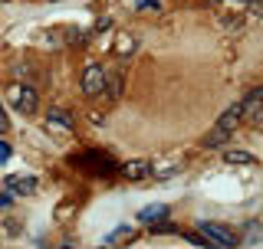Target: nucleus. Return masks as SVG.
<instances>
[{"instance_id": "9", "label": "nucleus", "mask_w": 263, "mask_h": 249, "mask_svg": "<svg viewBox=\"0 0 263 249\" xmlns=\"http://www.w3.org/2000/svg\"><path fill=\"white\" fill-rule=\"evenodd\" d=\"M148 171H152V164H148V161H128V164H122V174H125L128 180H142Z\"/></svg>"}, {"instance_id": "1", "label": "nucleus", "mask_w": 263, "mask_h": 249, "mask_svg": "<svg viewBox=\"0 0 263 249\" xmlns=\"http://www.w3.org/2000/svg\"><path fill=\"white\" fill-rule=\"evenodd\" d=\"M197 233L204 236V243H208V246H217V249H234L237 246V236L230 233L227 226H220V223L201 220V223H197Z\"/></svg>"}, {"instance_id": "18", "label": "nucleus", "mask_w": 263, "mask_h": 249, "mask_svg": "<svg viewBox=\"0 0 263 249\" xmlns=\"http://www.w3.org/2000/svg\"><path fill=\"white\" fill-rule=\"evenodd\" d=\"M7 128H10V121H7V112H4V109H0V135H4V131H7Z\"/></svg>"}, {"instance_id": "15", "label": "nucleus", "mask_w": 263, "mask_h": 249, "mask_svg": "<svg viewBox=\"0 0 263 249\" xmlns=\"http://www.w3.org/2000/svg\"><path fill=\"white\" fill-rule=\"evenodd\" d=\"M132 49H135V39L122 36V39H119V49H115V53H119V56H125V53H132Z\"/></svg>"}, {"instance_id": "16", "label": "nucleus", "mask_w": 263, "mask_h": 249, "mask_svg": "<svg viewBox=\"0 0 263 249\" xmlns=\"http://www.w3.org/2000/svg\"><path fill=\"white\" fill-rule=\"evenodd\" d=\"M10 200H13L10 190H0V210H7V206H10Z\"/></svg>"}, {"instance_id": "5", "label": "nucleus", "mask_w": 263, "mask_h": 249, "mask_svg": "<svg viewBox=\"0 0 263 249\" xmlns=\"http://www.w3.org/2000/svg\"><path fill=\"white\" fill-rule=\"evenodd\" d=\"M10 98H13V105L23 115H33V112H36V89H33V86H16L13 92H10Z\"/></svg>"}, {"instance_id": "20", "label": "nucleus", "mask_w": 263, "mask_h": 249, "mask_svg": "<svg viewBox=\"0 0 263 249\" xmlns=\"http://www.w3.org/2000/svg\"><path fill=\"white\" fill-rule=\"evenodd\" d=\"M142 7H158V0H138Z\"/></svg>"}, {"instance_id": "19", "label": "nucleus", "mask_w": 263, "mask_h": 249, "mask_svg": "<svg viewBox=\"0 0 263 249\" xmlns=\"http://www.w3.org/2000/svg\"><path fill=\"white\" fill-rule=\"evenodd\" d=\"M230 4H237V7H250L253 0H230Z\"/></svg>"}, {"instance_id": "2", "label": "nucleus", "mask_w": 263, "mask_h": 249, "mask_svg": "<svg viewBox=\"0 0 263 249\" xmlns=\"http://www.w3.org/2000/svg\"><path fill=\"white\" fill-rule=\"evenodd\" d=\"M72 164H76V168H82V171H89V174H96V177H102V174L115 171V161H112V157H105L102 151L79 154V157H72Z\"/></svg>"}, {"instance_id": "10", "label": "nucleus", "mask_w": 263, "mask_h": 249, "mask_svg": "<svg viewBox=\"0 0 263 249\" xmlns=\"http://www.w3.org/2000/svg\"><path fill=\"white\" fill-rule=\"evenodd\" d=\"M227 138H230V131L214 128V131H208V135L201 138V148H220V144H227Z\"/></svg>"}, {"instance_id": "7", "label": "nucleus", "mask_w": 263, "mask_h": 249, "mask_svg": "<svg viewBox=\"0 0 263 249\" xmlns=\"http://www.w3.org/2000/svg\"><path fill=\"white\" fill-rule=\"evenodd\" d=\"M240 121H243V109H240V102H234V105H230V109H227V112L217 118V128H224V131H234Z\"/></svg>"}, {"instance_id": "13", "label": "nucleus", "mask_w": 263, "mask_h": 249, "mask_svg": "<svg viewBox=\"0 0 263 249\" xmlns=\"http://www.w3.org/2000/svg\"><path fill=\"white\" fill-rule=\"evenodd\" d=\"M224 161L227 164H253V154H247V151H227Z\"/></svg>"}, {"instance_id": "3", "label": "nucleus", "mask_w": 263, "mask_h": 249, "mask_svg": "<svg viewBox=\"0 0 263 249\" xmlns=\"http://www.w3.org/2000/svg\"><path fill=\"white\" fill-rule=\"evenodd\" d=\"M102 86H105V69L102 66H86V72H82V95L86 98H96L102 95Z\"/></svg>"}, {"instance_id": "21", "label": "nucleus", "mask_w": 263, "mask_h": 249, "mask_svg": "<svg viewBox=\"0 0 263 249\" xmlns=\"http://www.w3.org/2000/svg\"><path fill=\"white\" fill-rule=\"evenodd\" d=\"M208 4H220V0H208Z\"/></svg>"}, {"instance_id": "11", "label": "nucleus", "mask_w": 263, "mask_h": 249, "mask_svg": "<svg viewBox=\"0 0 263 249\" xmlns=\"http://www.w3.org/2000/svg\"><path fill=\"white\" fill-rule=\"evenodd\" d=\"M164 217H168V206H145V210L142 213H138V220H142V223H152V220H164Z\"/></svg>"}, {"instance_id": "4", "label": "nucleus", "mask_w": 263, "mask_h": 249, "mask_svg": "<svg viewBox=\"0 0 263 249\" xmlns=\"http://www.w3.org/2000/svg\"><path fill=\"white\" fill-rule=\"evenodd\" d=\"M240 109H243V118L247 121L260 125L263 121V89H253V92L240 102Z\"/></svg>"}, {"instance_id": "14", "label": "nucleus", "mask_w": 263, "mask_h": 249, "mask_svg": "<svg viewBox=\"0 0 263 249\" xmlns=\"http://www.w3.org/2000/svg\"><path fill=\"white\" fill-rule=\"evenodd\" d=\"M128 236H135V233H132V226H122L119 233H112L109 239H105V243H122V239H128Z\"/></svg>"}, {"instance_id": "6", "label": "nucleus", "mask_w": 263, "mask_h": 249, "mask_svg": "<svg viewBox=\"0 0 263 249\" xmlns=\"http://www.w3.org/2000/svg\"><path fill=\"white\" fill-rule=\"evenodd\" d=\"M7 190L10 194H36V177H16V174H10L7 177Z\"/></svg>"}, {"instance_id": "8", "label": "nucleus", "mask_w": 263, "mask_h": 249, "mask_svg": "<svg viewBox=\"0 0 263 249\" xmlns=\"http://www.w3.org/2000/svg\"><path fill=\"white\" fill-rule=\"evenodd\" d=\"M102 92H105V102H115V98L122 95V72H119V69H115V72L105 69V86H102Z\"/></svg>"}, {"instance_id": "12", "label": "nucleus", "mask_w": 263, "mask_h": 249, "mask_svg": "<svg viewBox=\"0 0 263 249\" xmlns=\"http://www.w3.org/2000/svg\"><path fill=\"white\" fill-rule=\"evenodd\" d=\"M46 121H56V125H63L66 131L72 128V115H69V112H63V109H49V115H46Z\"/></svg>"}, {"instance_id": "17", "label": "nucleus", "mask_w": 263, "mask_h": 249, "mask_svg": "<svg viewBox=\"0 0 263 249\" xmlns=\"http://www.w3.org/2000/svg\"><path fill=\"white\" fill-rule=\"evenodd\" d=\"M7 157H10V144H7V141H0V161H7Z\"/></svg>"}]
</instances>
